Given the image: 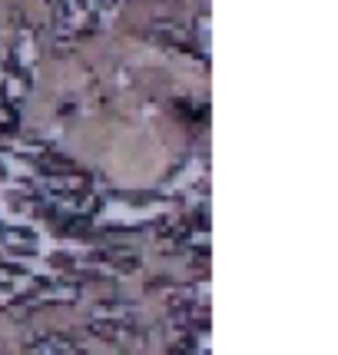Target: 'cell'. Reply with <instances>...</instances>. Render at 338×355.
Returning <instances> with one entry per match:
<instances>
[{"instance_id":"cell-1","label":"cell","mask_w":338,"mask_h":355,"mask_svg":"<svg viewBox=\"0 0 338 355\" xmlns=\"http://www.w3.org/2000/svg\"><path fill=\"white\" fill-rule=\"evenodd\" d=\"M172 345L183 355H209V286H193L172 295L169 309Z\"/></svg>"},{"instance_id":"cell-2","label":"cell","mask_w":338,"mask_h":355,"mask_svg":"<svg viewBox=\"0 0 338 355\" xmlns=\"http://www.w3.org/2000/svg\"><path fill=\"white\" fill-rule=\"evenodd\" d=\"M33 355H83L77 345H70V342L63 339H53V336H46L33 345Z\"/></svg>"}]
</instances>
